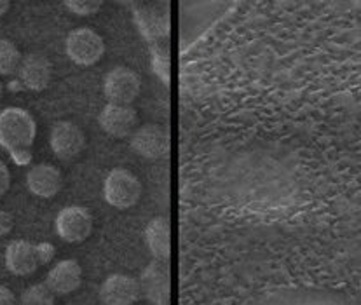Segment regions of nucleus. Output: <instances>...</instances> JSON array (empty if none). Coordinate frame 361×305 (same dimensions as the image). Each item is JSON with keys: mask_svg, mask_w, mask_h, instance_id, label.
<instances>
[{"mask_svg": "<svg viewBox=\"0 0 361 305\" xmlns=\"http://www.w3.org/2000/svg\"><path fill=\"white\" fill-rule=\"evenodd\" d=\"M35 135V120L27 110L9 106L0 112V145L11 152V156L30 152Z\"/></svg>", "mask_w": 361, "mask_h": 305, "instance_id": "nucleus-1", "label": "nucleus"}, {"mask_svg": "<svg viewBox=\"0 0 361 305\" xmlns=\"http://www.w3.org/2000/svg\"><path fill=\"white\" fill-rule=\"evenodd\" d=\"M142 196V183L131 171L117 168L112 170L103 183V197L112 208H133Z\"/></svg>", "mask_w": 361, "mask_h": 305, "instance_id": "nucleus-2", "label": "nucleus"}, {"mask_svg": "<svg viewBox=\"0 0 361 305\" xmlns=\"http://www.w3.org/2000/svg\"><path fill=\"white\" fill-rule=\"evenodd\" d=\"M65 51L73 63L80 67H91L98 63L105 54V42L102 35H98L91 28H77L66 37Z\"/></svg>", "mask_w": 361, "mask_h": 305, "instance_id": "nucleus-3", "label": "nucleus"}, {"mask_svg": "<svg viewBox=\"0 0 361 305\" xmlns=\"http://www.w3.org/2000/svg\"><path fill=\"white\" fill-rule=\"evenodd\" d=\"M103 93L114 105H131L140 94V77L131 68H112L103 80Z\"/></svg>", "mask_w": 361, "mask_h": 305, "instance_id": "nucleus-4", "label": "nucleus"}, {"mask_svg": "<svg viewBox=\"0 0 361 305\" xmlns=\"http://www.w3.org/2000/svg\"><path fill=\"white\" fill-rule=\"evenodd\" d=\"M169 131L159 124H145L131 135V149L145 159H161L169 152Z\"/></svg>", "mask_w": 361, "mask_h": 305, "instance_id": "nucleus-5", "label": "nucleus"}, {"mask_svg": "<svg viewBox=\"0 0 361 305\" xmlns=\"http://www.w3.org/2000/svg\"><path fill=\"white\" fill-rule=\"evenodd\" d=\"M51 149L60 161H73L86 147V136L77 124L60 120L51 130Z\"/></svg>", "mask_w": 361, "mask_h": 305, "instance_id": "nucleus-6", "label": "nucleus"}, {"mask_svg": "<svg viewBox=\"0 0 361 305\" xmlns=\"http://www.w3.org/2000/svg\"><path fill=\"white\" fill-rule=\"evenodd\" d=\"M93 216L86 208L68 206L56 216V232L66 242H82L91 236Z\"/></svg>", "mask_w": 361, "mask_h": 305, "instance_id": "nucleus-7", "label": "nucleus"}, {"mask_svg": "<svg viewBox=\"0 0 361 305\" xmlns=\"http://www.w3.org/2000/svg\"><path fill=\"white\" fill-rule=\"evenodd\" d=\"M98 123L106 135L114 138H126L131 136L138 124V116L131 105H114L106 103L105 108L99 112Z\"/></svg>", "mask_w": 361, "mask_h": 305, "instance_id": "nucleus-8", "label": "nucleus"}, {"mask_svg": "<svg viewBox=\"0 0 361 305\" xmlns=\"http://www.w3.org/2000/svg\"><path fill=\"white\" fill-rule=\"evenodd\" d=\"M140 282L126 274H114L103 281L99 300L105 305H133L140 297Z\"/></svg>", "mask_w": 361, "mask_h": 305, "instance_id": "nucleus-9", "label": "nucleus"}, {"mask_svg": "<svg viewBox=\"0 0 361 305\" xmlns=\"http://www.w3.org/2000/svg\"><path fill=\"white\" fill-rule=\"evenodd\" d=\"M140 290H143L147 299L156 305H169V290H171V274L169 266L164 262L150 263L142 275Z\"/></svg>", "mask_w": 361, "mask_h": 305, "instance_id": "nucleus-10", "label": "nucleus"}, {"mask_svg": "<svg viewBox=\"0 0 361 305\" xmlns=\"http://www.w3.org/2000/svg\"><path fill=\"white\" fill-rule=\"evenodd\" d=\"M82 285V269L77 260H61L46 275V286L54 295H68Z\"/></svg>", "mask_w": 361, "mask_h": 305, "instance_id": "nucleus-11", "label": "nucleus"}, {"mask_svg": "<svg viewBox=\"0 0 361 305\" xmlns=\"http://www.w3.org/2000/svg\"><path fill=\"white\" fill-rule=\"evenodd\" d=\"M20 82L30 91H42L51 82V63L46 56L39 53H30L21 58L18 68Z\"/></svg>", "mask_w": 361, "mask_h": 305, "instance_id": "nucleus-12", "label": "nucleus"}, {"mask_svg": "<svg viewBox=\"0 0 361 305\" xmlns=\"http://www.w3.org/2000/svg\"><path fill=\"white\" fill-rule=\"evenodd\" d=\"M27 187L33 196L49 199L61 190L63 176L58 168L51 166V164H37L28 171Z\"/></svg>", "mask_w": 361, "mask_h": 305, "instance_id": "nucleus-13", "label": "nucleus"}, {"mask_svg": "<svg viewBox=\"0 0 361 305\" xmlns=\"http://www.w3.org/2000/svg\"><path fill=\"white\" fill-rule=\"evenodd\" d=\"M6 267L11 274L14 275H30L37 270L39 262H37L35 244L28 241H13L6 249Z\"/></svg>", "mask_w": 361, "mask_h": 305, "instance_id": "nucleus-14", "label": "nucleus"}, {"mask_svg": "<svg viewBox=\"0 0 361 305\" xmlns=\"http://www.w3.org/2000/svg\"><path fill=\"white\" fill-rule=\"evenodd\" d=\"M145 241L150 253L159 262L171 256V225L166 216H156L145 229Z\"/></svg>", "mask_w": 361, "mask_h": 305, "instance_id": "nucleus-15", "label": "nucleus"}, {"mask_svg": "<svg viewBox=\"0 0 361 305\" xmlns=\"http://www.w3.org/2000/svg\"><path fill=\"white\" fill-rule=\"evenodd\" d=\"M21 53L11 40L0 39V75H13L21 63Z\"/></svg>", "mask_w": 361, "mask_h": 305, "instance_id": "nucleus-16", "label": "nucleus"}, {"mask_svg": "<svg viewBox=\"0 0 361 305\" xmlns=\"http://www.w3.org/2000/svg\"><path fill=\"white\" fill-rule=\"evenodd\" d=\"M21 305H54V293L47 288L46 282H37L25 290Z\"/></svg>", "mask_w": 361, "mask_h": 305, "instance_id": "nucleus-17", "label": "nucleus"}, {"mask_svg": "<svg viewBox=\"0 0 361 305\" xmlns=\"http://www.w3.org/2000/svg\"><path fill=\"white\" fill-rule=\"evenodd\" d=\"M103 4L99 0H66L65 7L77 16H93L99 11Z\"/></svg>", "mask_w": 361, "mask_h": 305, "instance_id": "nucleus-18", "label": "nucleus"}, {"mask_svg": "<svg viewBox=\"0 0 361 305\" xmlns=\"http://www.w3.org/2000/svg\"><path fill=\"white\" fill-rule=\"evenodd\" d=\"M35 253H37V262L39 266H46L56 255V248H54L51 242H40V244H35Z\"/></svg>", "mask_w": 361, "mask_h": 305, "instance_id": "nucleus-19", "label": "nucleus"}, {"mask_svg": "<svg viewBox=\"0 0 361 305\" xmlns=\"http://www.w3.org/2000/svg\"><path fill=\"white\" fill-rule=\"evenodd\" d=\"M13 227H14V218L11 216V213L2 211V209H0V237L7 236V234L13 230Z\"/></svg>", "mask_w": 361, "mask_h": 305, "instance_id": "nucleus-20", "label": "nucleus"}, {"mask_svg": "<svg viewBox=\"0 0 361 305\" xmlns=\"http://www.w3.org/2000/svg\"><path fill=\"white\" fill-rule=\"evenodd\" d=\"M9 185H11L9 170H7L6 164L0 161V197H2L7 190H9Z\"/></svg>", "mask_w": 361, "mask_h": 305, "instance_id": "nucleus-21", "label": "nucleus"}, {"mask_svg": "<svg viewBox=\"0 0 361 305\" xmlns=\"http://www.w3.org/2000/svg\"><path fill=\"white\" fill-rule=\"evenodd\" d=\"M0 305H16V297L6 286H0Z\"/></svg>", "mask_w": 361, "mask_h": 305, "instance_id": "nucleus-22", "label": "nucleus"}, {"mask_svg": "<svg viewBox=\"0 0 361 305\" xmlns=\"http://www.w3.org/2000/svg\"><path fill=\"white\" fill-rule=\"evenodd\" d=\"M9 7H11V4L7 2V0H0V16H4V14L7 13V11H9Z\"/></svg>", "mask_w": 361, "mask_h": 305, "instance_id": "nucleus-23", "label": "nucleus"}, {"mask_svg": "<svg viewBox=\"0 0 361 305\" xmlns=\"http://www.w3.org/2000/svg\"><path fill=\"white\" fill-rule=\"evenodd\" d=\"M2 93H4V87H2V84H0V98H2Z\"/></svg>", "mask_w": 361, "mask_h": 305, "instance_id": "nucleus-24", "label": "nucleus"}]
</instances>
